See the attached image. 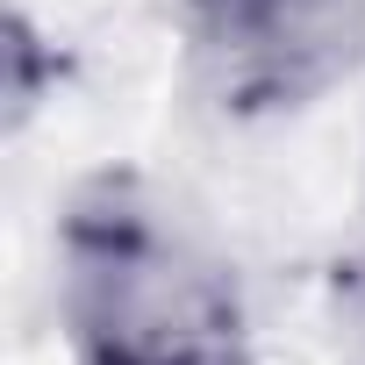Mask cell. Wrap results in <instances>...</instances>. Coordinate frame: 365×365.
Returning <instances> with one entry per match:
<instances>
[{"label": "cell", "mask_w": 365, "mask_h": 365, "mask_svg": "<svg viewBox=\"0 0 365 365\" xmlns=\"http://www.w3.org/2000/svg\"><path fill=\"white\" fill-rule=\"evenodd\" d=\"M58 329L72 365H258L222 244L143 172H93L58 215Z\"/></svg>", "instance_id": "1"}, {"label": "cell", "mask_w": 365, "mask_h": 365, "mask_svg": "<svg viewBox=\"0 0 365 365\" xmlns=\"http://www.w3.org/2000/svg\"><path fill=\"white\" fill-rule=\"evenodd\" d=\"M336 315H344V329H351V344L365 358V244L336 265Z\"/></svg>", "instance_id": "3"}, {"label": "cell", "mask_w": 365, "mask_h": 365, "mask_svg": "<svg viewBox=\"0 0 365 365\" xmlns=\"http://www.w3.org/2000/svg\"><path fill=\"white\" fill-rule=\"evenodd\" d=\"M179 58L222 122H287L365 79V0H179Z\"/></svg>", "instance_id": "2"}]
</instances>
